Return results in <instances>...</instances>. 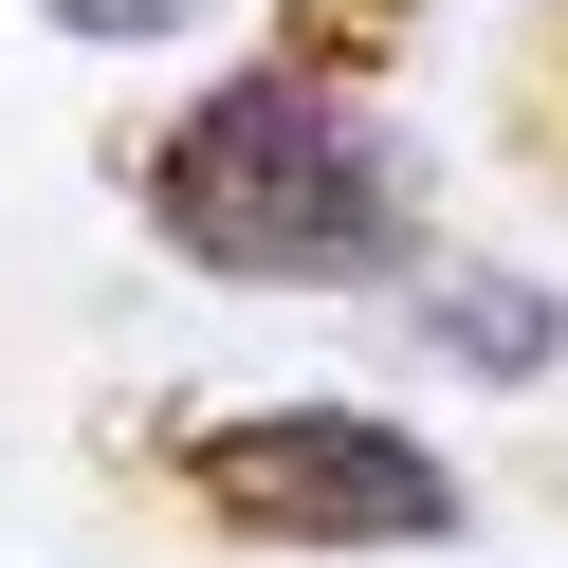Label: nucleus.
Segmentation results:
<instances>
[{"mask_svg": "<svg viewBox=\"0 0 568 568\" xmlns=\"http://www.w3.org/2000/svg\"><path fill=\"white\" fill-rule=\"evenodd\" d=\"M55 38H184V19H221V0H38Z\"/></svg>", "mask_w": 568, "mask_h": 568, "instance_id": "obj_5", "label": "nucleus"}, {"mask_svg": "<svg viewBox=\"0 0 568 568\" xmlns=\"http://www.w3.org/2000/svg\"><path fill=\"white\" fill-rule=\"evenodd\" d=\"M165 495L239 550H458L477 495L440 440H404L385 404H221L165 440Z\"/></svg>", "mask_w": 568, "mask_h": 568, "instance_id": "obj_2", "label": "nucleus"}, {"mask_svg": "<svg viewBox=\"0 0 568 568\" xmlns=\"http://www.w3.org/2000/svg\"><path fill=\"white\" fill-rule=\"evenodd\" d=\"M422 221H440L422 148L367 111V74H312V55L221 74L148 148V239L239 294H385V275H422Z\"/></svg>", "mask_w": 568, "mask_h": 568, "instance_id": "obj_1", "label": "nucleus"}, {"mask_svg": "<svg viewBox=\"0 0 568 568\" xmlns=\"http://www.w3.org/2000/svg\"><path fill=\"white\" fill-rule=\"evenodd\" d=\"M404 348L458 367V385H550V367H568V294L514 275V257H440V275L404 294Z\"/></svg>", "mask_w": 568, "mask_h": 568, "instance_id": "obj_3", "label": "nucleus"}, {"mask_svg": "<svg viewBox=\"0 0 568 568\" xmlns=\"http://www.w3.org/2000/svg\"><path fill=\"white\" fill-rule=\"evenodd\" d=\"M275 55H312V74H385V55H404V0H294Z\"/></svg>", "mask_w": 568, "mask_h": 568, "instance_id": "obj_4", "label": "nucleus"}]
</instances>
